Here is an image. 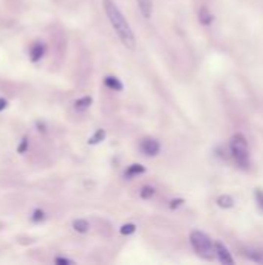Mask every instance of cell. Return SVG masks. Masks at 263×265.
<instances>
[{"instance_id": "cell-1", "label": "cell", "mask_w": 263, "mask_h": 265, "mask_svg": "<svg viewBox=\"0 0 263 265\" xmlns=\"http://www.w3.org/2000/svg\"><path fill=\"white\" fill-rule=\"evenodd\" d=\"M104 11L107 14V19H109L112 28L115 29L116 36H118V39L121 41V44L125 48H129V50H135L136 47L135 33L129 21L124 17L121 9L118 8V5H116L113 0H104Z\"/></svg>"}, {"instance_id": "cell-2", "label": "cell", "mask_w": 263, "mask_h": 265, "mask_svg": "<svg viewBox=\"0 0 263 265\" xmlns=\"http://www.w3.org/2000/svg\"><path fill=\"white\" fill-rule=\"evenodd\" d=\"M189 240L192 245V250L195 251L197 256L204 261H212L215 256V242H212L211 238L200 230H193L189 234Z\"/></svg>"}, {"instance_id": "cell-3", "label": "cell", "mask_w": 263, "mask_h": 265, "mask_svg": "<svg viewBox=\"0 0 263 265\" xmlns=\"http://www.w3.org/2000/svg\"><path fill=\"white\" fill-rule=\"evenodd\" d=\"M229 152L239 168L241 169L249 168V146L245 135L240 132L232 135V138L229 141Z\"/></svg>"}, {"instance_id": "cell-4", "label": "cell", "mask_w": 263, "mask_h": 265, "mask_svg": "<svg viewBox=\"0 0 263 265\" xmlns=\"http://www.w3.org/2000/svg\"><path fill=\"white\" fill-rule=\"evenodd\" d=\"M140 151L144 157H157L161 151V144L157 138H143L140 141Z\"/></svg>"}, {"instance_id": "cell-5", "label": "cell", "mask_w": 263, "mask_h": 265, "mask_svg": "<svg viewBox=\"0 0 263 265\" xmlns=\"http://www.w3.org/2000/svg\"><path fill=\"white\" fill-rule=\"evenodd\" d=\"M215 256L218 258V261L223 265H232L234 264L232 254L229 253V250L221 242H215Z\"/></svg>"}, {"instance_id": "cell-6", "label": "cell", "mask_w": 263, "mask_h": 265, "mask_svg": "<svg viewBox=\"0 0 263 265\" xmlns=\"http://www.w3.org/2000/svg\"><path fill=\"white\" fill-rule=\"evenodd\" d=\"M241 254L246 259L263 265V250L262 248H257V247H243L241 248Z\"/></svg>"}, {"instance_id": "cell-7", "label": "cell", "mask_w": 263, "mask_h": 265, "mask_svg": "<svg viewBox=\"0 0 263 265\" xmlns=\"http://www.w3.org/2000/svg\"><path fill=\"white\" fill-rule=\"evenodd\" d=\"M140 13L144 19H150L153 14V0H136Z\"/></svg>"}, {"instance_id": "cell-8", "label": "cell", "mask_w": 263, "mask_h": 265, "mask_svg": "<svg viewBox=\"0 0 263 265\" xmlns=\"http://www.w3.org/2000/svg\"><path fill=\"white\" fill-rule=\"evenodd\" d=\"M145 172V168L143 164H138V163H133L130 166H127V169L124 171V179H127V180H132L135 179V177H138L141 174Z\"/></svg>"}, {"instance_id": "cell-9", "label": "cell", "mask_w": 263, "mask_h": 265, "mask_svg": "<svg viewBox=\"0 0 263 265\" xmlns=\"http://www.w3.org/2000/svg\"><path fill=\"white\" fill-rule=\"evenodd\" d=\"M45 54V45L42 42H36L33 47H31V52H30V59L33 62H37L41 61Z\"/></svg>"}, {"instance_id": "cell-10", "label": "cell", "mask_w": 263, "mask_h": 265, "mask_svg": "<svg viewBox=\"0 0 263 265\" xmlns=\"http://www.w3.org/2000/svg\"><path fill=\"white\" fill-rule=\"evenodd\" d=\"M104 84H105L107 88H110V90H113V92H121L124 88L121 80H118L116 76H105L104 78Z\"/></svg>"}, {"instance_id": "cell-11", "label": "cell", "mask_w": 263, "mask_h": 265, "mask_svg": "<svg viewBox=\"0 0 263 265\" xmlns=\"http://www.w3.org/2000/svg\"><path fill=\"white\" fill-rule=\"evenodd\" d=\"M198 22L204 26H209L214 22V16L206 6H201L198 11Z\"/></svg>"}, {"instance_id": "cell-12", "label": "cell", "mask_w": 263, "mask_h": 265, "mask_svg": "<svg viewBox=\"0 0 263 265\" xmlns=\"http://www.w3.org/2000/svg\"><path fill=\"white\" fill-rule=\"evenodd\" d=\"M92 103H93L92 96H82V98H79V100L74 101V109L77 112H84L92 106Z\"/></svg>"}, {"instance_id": "cell-13", "label": "cell", "mask_w": 263, "mask_h": 265, "mask_svg": "<svg viewBox=\"0 0 263 265\" xmlns=\"http://www.w3.org/2000/svg\"><path fill=\"white\" fill-rule=\"evenodd\" d=\"M217 205L220 206V208H223V210H229V208H232V206H234V199L231 197V195H228V194H221V195H218V197H217Z\"/></svg>"}, {"instance_id": "cell-14", "label": "cell", "mask_w": 263, "mask_h": 265, "mask_svg": "<svg viewBox=\"0 0 263 265\" xmlns=\"http://www.w3.org/2000/svg\"><path fill=\"white\" fill-rule=\"evenodd\" d=\"M73 230L76 233L84 234V233H87L90 230V223H89V220H85V219H76L73 222Z\"/></svg>"}, {"instance_id": "cell-15", "label": "cell", "mask_w": 263, "mask_h": 265, "mask_svg": "<svg viewBox=\"0 0 263 265\" xmlns=\"http://www.w3.org/2000/svg\"><path fill=\"white\" fill-rule=\"evenodd\" d=\"M105 140V131L104 129H98L96 131L90 138H89V144H92V146H95V144H99V143H102Z\"/></svg>"}, {"instance_id": "cell-16", "label": "cell", "mask_w": 263, "mask_h": 265, "mask_svg": "<svg viewBox=\"0 0 263 265\" xmlns=\"http://www.w3.org/2000/svg\"><path fill=\"white\" fill-rule=\"evenodd\" d=\"M140 195H141V199L149 200L155 195V188H152V186H143L141 191H140Z\"/></svg>"}, {"instance_id": "cell-17", "label": "cell", "mask_w": 263, "mask_h": 265, "mask_svg": "<svg viewBox=\"0 0 263 265\" xmlns=\"http://www.w3.org/2000/svg\"><path fill=\"white\" fill-rule=\"evenodd\" d=\"M120 231H121V234H124V236H130V234H133V233L136 231V225H135V223H124Z\"/></svg>"}, {"instance_id": "cell-18", "label": "cell", "mask_w": 263, "mask_h": 265, "mask_svg": "<svg viewBox=\"0 0 263 265\" xmlns=\"http://www.w3.org/2000/svg\"><path fill=\"white\" fill-rule=\"evenodd\" d=\"M254 197H256V203H257V208L259 211L263 212V189L257 188L256 192H254Z\"/></svg>"}, {"instance_id": "cell-19", "label": "cell", "mask_w": 263, "mask_h": 265, "mask_svg": "<svg viewBox=\"0 0 263 265\" xmlns=\"http://www.w3.org/2000/svg\"><path fill=\"white\" fill-rule=\"evenodd\" d=\"M31 220L33 222H36V223H39V222H44L45 220V212L42 211V210H34L33 211V215H31Z\"/></svg>"}, {"instance_id": "cell-20", "label": "cell", "mask_w": 263, "mask_h": 265, "mask_svg": "<svg viewBox=\"0 0 263 265\" xmlns=\"http://www.w3.org/2000/svg\"><path fill=\"white\" fill-rule=\"evenodd\" d=\"M26 147H28V138H26V136H25V138H22V143L19 144V147H17L19 154H25Z\"/></svg>"}, {"instance_id": "cell-21", "label": "cell", "mask_w": 263, "mask_h": 265, "mask_svg": "<svg viewBox=\"0 0 263 265\" xmlns=\"http://www.w3.org/2000/svg\"><path fill=\"white\" fill-rule=\"evenodd\" d=\"M184 203V200L183 199H173L172 202H170V210H177V208H180V206Z\"/></svg>"}, {"instance_id": "cell-22", "label": "cell", "mask_w": 263, "mask_h": 265, "mask_svg": "<svg viewBox=\"0 0 263 265\" xmlns=\"http://www.w3.org/2000/svg\"><path fill=\"white\" fill-rule=\"evenodd\" d=\"M54 262H56V264H59V265H61V264H62V265H70V264H74L72 259L61 258V256H59V258H56V259H54Z\"/></svg>"}, {"instance_id": "cell-23", "label": "cell", "mask_w": 263, "mask_h": 265, "mask_svg": "<svg viewBox=\"0 0 263 265\" xmlns=\"http://www.w3.org/2000/svg\"><path fill=\"white\" fill-rule=\"evenodd\" d=\"M6 107H8V101L5 100V98H0V112L5 110Z\"/></svg>"}]
</instances>
